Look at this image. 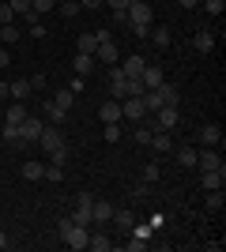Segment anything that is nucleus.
Instances as JSON below:
<instances>
[{"label":"nucleus","mask_w":226,"mask_h":252,"mask_svg":"<svg viewBox=\"0 0 226 252\" xmlns=\"http://www.w3.org/2000/svg\"><path fill=\"white\" fill-rule=\"evenodd\" d=\"M125 15H129V31L132 34H151V19H155V11H151L147 0H132L129 8H125Z\"/></svg>","instance_id":"1"},{"label":"nucleus","mask_w":226,"mask_h":252,"mask_svg":"<svg viewBox=\"0 0 226 252\" xmlns=\"http://www.w3.org/2000/svg\"><path fill=\"white\" fill-rule=\"evenodd\" d=\"M87 237H91L87 226H75L72 219H61V241H65L68 249H87Z\"/></svg>","instance_id":"2"},{"label":"nucleus","mask_w":226,"mask_h":252,"mask_svg":"<svg viewBox=\"0 0 226 252\" xmlns=\"http://www.w3.org/2000/svg\"><path fill=\"white\" fill-rule=\"evenodd\" d=\"M177 121H181L177 105H162V109H155V113H151V128H162V132H173V128H177Z\"/></svg>","instance_id":"3"},{"label":"nucleus","mask_w":226,"mask_h":252,"mask_svg":"<svg viewBox=\"0 0 226 252\" xmlns=\"http://www.w3.org/2000/svg\"><path fill=\"white\" fill-rule=\"evenodd\" d=\"M147 105L143 98H121V121H147Z\"/></svg>","instance_id":"4"},{"label":"nucleus","mask_w":226,"mask_h":252,"mask_svg":"<svg viewBox=\"0 0 226 252\" xmlns=\"http://www.w3.org/2000/svg\"><path fill=\"white\" fill-rule=\"evenodd\" d=\"M38 147H42V151H61V147H65V136H61V128H57V125L42 128V136H38Z\"/></svg>","instance_id":"5"},{"label":"nucleus","mask_w":226,"mask_h":252,"mask_svg":"<svg viewBox=\"0 0 226 252\" xmlns=\"http://www.w3.org/2000/svg\"><path fill=\"white\" fill-rule=\"evenodd\" d=\"M109 94L117 98V102H121V98H125V94H129V75L121 72L117 64H113V68H109Z\"/></svg>","instance_id":"6"},{"label":"nucleus","mask_w":226,"mask_h":252,"mask_svg":"<svg viewBox=\"0 0 226 252\" xmlns=\"http://www.w3.org/2000/svg\"><path fill=\"white\" fill-rule=\"evenodd\" d=\"M143 64H147V61H143L140 53H129V57H121V64H117V68H121V72H125V75H129V79H140Z\"/></svg>","instance_id":"7"},{"label":"nucleus","mask_w":226,"mask_h":252,"mask_svg":"<svg viewBox=\"0 0 226 252\" xmlns=\"http://www.w3.org/2000/svg\"><path fill=\"white\" fill-rule=\"evenodd\" d=\"M42 121H38V117H27V121H23L19 125V139L23 143H38V136H42Z\"/></svg>","instance_id":"8"},{"label":"nucleus","mask_w":226,"mask_h":252,"mask_svg":"<svg viewBox=\"0 0 226 252\" xmlns=\"http://www.w3.org/2000/svg\"><path fill=\"white\" fill-rule=\"evenodd\" d=\"M162 79H166V75H162V68H159V64H151V61L143 64V72H140V83L147 87V91H155V87H159Z\"/></svg>","instance_id":"9"},{"label":"nucleus","mask_w":226,"mask_h":252,"mask_svg":"<svg viewBox=\"0 0 226 252\" xmlns=\"http://www.w3.org/2000/svg\"><path fill=\"white\" fill-rule=\"evenodd\" d=\"M196 166L200 169H226V162L219 151H196Z\"/></svg>","instance_id":"10"},{"label":"nucleus","mask_w":226,"mask_h":252,"mask_svg":"<svg viewBox=\"0 0 226 252\" xmlns=\"http://www.w3.org/2000/svg\"><path fill=\"white\" fill-rule=\"evenodd\" d=\"M95 53H75V57H72V68H75V75H83V79H87V75H91V72H95Z\"/></svg>","instance_id":"11"},{"label":"nucleus","mask_w":226,"mask_h":252,"mask_svg":"<svg viewBox=\"0 0 226 252\" xmlns=\"http://www.w3.org/2000/svg\"><path fill=\"white\" fill-rule=\"evenodd\" d=\"M27 102H11L8 109H4V117H0V121H4V125H23V121H27Z\"/></svg>","instance_id":"12"},{"label":"nucleus","mask_w":226,"mask_h":252,"mask_svg":"<svg viewBox=\"0 0 226 252\" xmlns=\"http://www.w3.org/2000/svg\"><path fill=\"white\" fill-rule=\"evenodd\" d=\"M8 94H11V102H27V98L34 94V91H31V79H11V83H8Z\"/></svg>","instance_id":"13"},{"label":"nucleus","mask_w":226,"mask_h":252,"mask_svg":"<svg viewBox=\"0 0 226 252\" xmlns=\"http://www.w3.org/2000/svg\"><path fill=\"white\" fill-rule=\"evenodd\" d=\"M200 185H204L207 192H215L226 185V169H204V177H200Z\"/></svg>","instance_id":"14"},{"label":"nucleus","mask_w":226,"mask_h":252,"mask_svg":"<svg viewBox=\"0 0 226 252\" xmlns=\"http://www.w3.org/2000/svg\"><path fill=\"white\" fill-rule=\"evenodd\" d=\"M95 61H102V64H117V61H121V49H117L113 42H102V45L95 49Z\"/></svg>","instance_id":"15"},{"label":"nucleus","mask_w":226,"mask_h":252,"mask_svg":"<svg viewBox=\"0 0 226 252\" xmlns=\"http://www.w3.org/2000/svg\"><path fill=\"white\" fill-rule=\"evenodd\" d=\"M193 49L196 53H211V49H215V34H211V31H196L193 34Z\"/></svg>","instance_id":"16"},{"label":"nucleus","mask_w":226,"mask_h":252,"mask_svg":"<svg viewBox=\"0 0 226 252\" xmlns=\"http://www.w3.org/2000/svg\"><path fill=\"white\" fill-rule=\"evenodd\" d=\"M151 147L159 151V155L173 151V139H170V132H162V128H155V132H151Z\"/></svg>","instance_id":"17"},{"label":"nucleus","mask_w":226,"mask_h":252,"mask_svg":"<svg viewBox=\"0 0 226 252\" xmlns=\"http://www.w3.org/2000/svg\"><path fill=\"white\" fill-rule=\"evenodd\" d=\"M200 143H204V147L223 143V128H219V125H204V128H200Z\"/></svg>","instance_id":"18"},{"label":"nucleus","mask_w":226,"mask_h":252,"mask_svg":"<svg viewBox=\"0 0 226 252\" xmlns=\"http://www.w3.org/2000/svg\"><path fill=\"white\" fill-rule=\"evenodd\" d=\"M91 219H95V222H109V219H113V203L95 200V203H91Z\"/></svg>","instance_id":"19"},{"label":"nucleus","mask_w":226,"mask_h":252,"mask_svg":"<svg viewBox=\"0 0 226 252\" xmlns=\"http://www.w3.org/2000/svg\"><path fill=\"white\" fill-rule=\"evenodd\" d=\"M159 94H162V105H177L181 102V91H177L173 83H166V79L159 83Z\"/></svg>","instance_id":"20"},{"label":"nucleus","mask_w":226,"mask_h":252,"mask_svg":"<svg viewBox=\"0 0 226 252\" xmlns=\"http://www.w3.org/2000/svg\"><path fill=\"white\" fill-rule=\"evenodd\" d=\"M98 117H102V121H121V102L117 98H109V102H102V109H98Z\"/></svg>","instance_id":"21"},{"label":"nucleus","mask_w":226,"mask_h":252,"mask_svg":"<svg viewBox=\"0 0 226 252\" xmlns=\"http://www.w3.org/2000/svg\"><path fill=\"white\" fill-rule=\"evenodd\" d=\"M42 113H45V121H53V125H65V121H68V113H65L57 102H45V105H42Z\"/></svg>","instance_id":"22"},{"label":"nucleus","mask_w":226,"mask_h":252,"mask_svg":"<svg viewBox=\"0 0 226 252\" xmlns=\"http://www.w3.org/2000/svg\"><path fill=\"white\" fill-rule=\"evenodd\" d=\"M23 177L27 181H45V166L42 162H23Z\"/></svg>","instance_id":"23"},{"label":"nucleus","mask_w":226,"mask_h":252,"mask_svg":"<svg viewBox=\"0 0 226 252\" xmlns=\"http://www.w3.org/2000/svg\"><path fill=\"white\" fill-rule=\"evenodd\" d=\"M87 249H95V252H109V249H113V241H109L106 233H91V237H87Z\"/></svg>","instance_id":"24"},{"label":"nucleus","mask_w":226,"mask_h":252,"mask_svg":"<svg viewBox=\"0 0 226 252\" xmlns=\"http://www.w3.org/2000/svg\"><path fill=\"white\" fill-rule=\"evenodd\" d=\"M95 49H98V38H95V31L79 34V42H75V53H95Z\"/></svg>","instance_id":"25"},{"label":"nucleus","mask_w":226,"mask_h":252,"mask_svg":"<svg viewBox=\"0 0 226 252\" xmlns=\"http://www.w3.org/2000/svg\"><path fill=\"white\" fill-rule=\"evenodd\" d=\"M57 11H61V15H65V19H75V15H79V0H57Z\"/></svg>","instance_id":"26"},{"label":"nucleus","mask_w":226,"mask_h":252,"mask_svg":"<svg viewBox=\"0 0 226 252\" xmlns=\"http://www.w3.org/2000/svg\"><path fill=\"white\" fill-rule=\"evenodd\" d=\"M0 42H4V45H15V42H19V27H15V23L0 27Z\"/></svg>","instance_id":"27"},{"label":"nucleus","mask_w":226,"mask_h":252,"mask_svg":"<svg viewBox=\"0 0 226 252\" xmlns=\"http://www.w3.org/2000/svg\"><path fill=\"white\" fill-rule=\"evenodd\" d=\"M223 203H226L223 189H215V192H207V203H204V207H207V211H223Z\"/></svg>","instance_id":"28"},{"label":"nucleus","mask_w":226,"mask_h":252,"mask_svg":"<svg viewBox=\"0 0 226 252\" xmlns=\"http://www.w3.org/2000/svg\"><path fill=\"white\" fill-rule=\"evenodd\" d=\"M53 102H57V105H61V109L68 113V109H72V102H75V91H68V87H65V91H57V98H53Z\"/></svg>","instance_id":"29"},{"label":"nucleus","mask_w":226,"mask_h":252,"mask_svg":"<svg viewBox=\"0 0 226 252\" xmlns=\"http://www.w3.org/2000/svg\"><path fill=\"white\" fill-rule=\"evenodd\" d=\"M68 219H72L75 226H87V230H91V222H95V219H91V211H83V207H75L72 215H68Z\"/></svg>","instance_id":"30"},{"label":"nucleus","mask_w":226,"mask_h":252,"mask_svg":"<svg viewBox=\"0 0 226 252\" xmlns=\"http://www.w3.org/2000/svg\"><path fill=\"white\" fill-rule=\"evenodd\" d=\"M113 222H117V226H121L125 233L132 230V215H129V211H117V207H113Z\"/></svg>","instance_id":"31"},{"label":"nucleus","mask_w":226,"mask_h":252,"mask_svg":"<svg viewBox=\"0 0 226 252\" xmlns=\"http://www.w3.org/2000/svg\"><path fill=\"white\" fill-rule=\"evenodd\" d=\"M53 8H57V0H31L34 15H45V11H53Z\"/></svg>","instance_id":"32"},{"label":"nucleus","mask_w":226,"mask_h":252,"mask_svg":"<svg viewBox=\"0 0 226 252\" xmlns=\"http://www.w3.org/2000/svg\"><path fill=\"white\" fill-rule=\"evenodd\" d=\"M151 38H155V45H159V49H166V45L173 42V38H170V31H162V27H159V31L151 27Z\"/></svg>","instance_id":"33"},{"label":"nucleus","mask_w":226,"mask_h":252,"mask_svg":"<svg viewBox=\"0 0 226 252\" xmlns=\"http://www.w3.org/2000/svg\"><path fill=\"white\" fill-rule=\"evenodd\" d=\"M177 162H181V166H185V169H193V166H196V151H189V147H181V151H177Z\"/></svg>","instance_id":"34"},{"label":"nucleus","mask_w":226,"mask_h":252,"mask_svg":"<svg viewBox=\"0 0 226 252\" xmlns=\"http://www.w3.org/2000/svg\"><path fill=\"white\" fill-rule=\"evenodd\" d=\"M151 132H155V128H151V121H147L143 128H136V143H140V147H147V143H151Z\"/></svg>","instance_id":"35"},{"label":"nucleus","mask_w":226,"mask_h":252,"mask_svg":"<svg viewBox=\"0 0 226 252\" xmlns=\"http://www.w3.org/2000/svg\"><path fill=\"white\" fill-rule=\"evenodd\" d=\"M121 139V121H109L106 125V143H117Z\"/></svg>","instance_id":"36"},{"label":"nucleus","mask_w":226,"mask_h":252,"mask_svg":"<svg viewBox=\"0 0 226 252\" xmlns=\"http://www.w3.org/2000/svg\"><path fill=\"white\" fill-rule=\"evenodd\" d=\"M8 23H15V11H11V4L4 0V4H0V27H8Z\"/></svg>","instance_id":"37"},{"label":"nucleus","mask_w":226,"mask_h":252,"mask_svg":"<svg viewBox=\"0 0 226 252\" xmlns=\"http://www.w3.org/2000/svg\"><path fill=\"white\" fill-rule=\"evenodd\" d=\"M45 181H65V166H53V162H49V166H45Z\"/></svg>","instance_id":"38"},{"label":"nucleus","mask_w":226,"mask_h":252,"mask_svg":"<svg viewBox=\"0 0 226 252\" xmlns=\"http://www.w3.org/2000/svg\"><path fill=\"white\" fill-rule=\"evenodd\" d=\"M143 91H147V87H143L140 79H129V94L125 98H143Z\"/></svg>","instance_id":"39"},{"label":"nucleus","mask_w":226,"mask_h":252,"mask_svg":"<svg viewBox=\"0 0 226 252\" xmlns=\"http://www.w3.org/2000/svg\"><path fill=\"white\" fill-rule=\"evenodd\" d=\"M49 162H53V166H65V162H68V147H61V151H49Z\"/></svg>","instance_id":"40"},{"label":"nucleus","mask_w":226,"mask_h":252,"mask_svg":"<svg viewBox=\"0 0 226 252\" xmlns=\"http://www.w3.org/2000/svg\"><path fill=\"white\" fill-rule=\"evenodd\" d=\"M8 4H11L15 15H27V11H31V0H8Z\"/></svg>","instance_id":"41"},{"label":"nucleus","mask_w":226,"mask_h":252,"mask_svg":"<svg viewBox=\"0 0 226 252\" xmlns=\"http://www.w3.org/2000/svg\"><path fill=\"white\" fill-rule=\"evenodd\" d=\"M91 203H95V196H91V192H79V196H75V207L91 211Z\"/></svg>","instance_id":"42"},{"label":"nucleus","mask_w":226,"mask_h":252,"mask_svg":"<svg viewBox=\"0 0 226 252\" xmlns=\"http://www.w3.org/2000/svg\"><path fill=\"white\" fill-rule=\"evenodd\" d=\"M204 8L211 11V15H223V8H226V0H204Z\"/></svg>","instance_id":"43"},{"label":"nucleus","mask_w":226,"mask_h":252,"mask_svg":"<svg viewBox=\"0 0 226 252\" xmlns=\"http://www.w3.org/2000/svg\"><path fill=\"white\" fill-rule=\"evenodd\" d=\"M132 237H143V241H147V237H151V226H136V222H132Z\"/></svg>","instance_id":"44"},{"label":"nucleus","mask_w":226,"mask_h":252,"mask_svg":"<svg viewBox=\"0 0 226 252\" xmlns=\"http://www.w3.org/2000/svg\"><path fill=\"white\" fill-rule=\"evenodd\" d=\"M143 249H147V241H143V237H132V241H129V252H143Z\"/></svg>","instance_id":"45"},{"label":"nucleus","mask_w":226,"mask_h":252,"mask_svg":"<svg viewBox=\"0 0 226 252\" xmlns=\"http://www.w3.org/2000/svg\"><path fill=\"white\" fill-rule=\"evenodd\" d=\"M102 4H109V8H113V11H125V8H129V4H132V0H102Z\"/></svg>","instance_id":"46"},{"label":"nucleus","mask_w":226,"mask_h":252,"mask_svg":"<svg viewBox=\"0 0 226 252\" xmlns=\"http://www.w3.org/2000/svg\"><path fill=\"white\" fill-rule=\"evenodd\" d=\"M95 38H98V45H102V42H113V31H109V27H106V31H95Z\"/></svg>","instance_id":"47"},{"label":"nucleus","mask_w":226,"mask_h":252,"mask_svg":"<svg viewBox=\"0 0 226 252\" xmlns=\"http://www.w3.org/2000/svg\"><path fill=\"white\" fill-rule=\"evenodd\" d=\"M42 87H45V75H42V72L31 75V91H42Z\"/></svg>","instance_id":"48"},{"label":"nucleus","mask_w":226,"mask_h":252,"mask_svg":"<svg viewBox=\"0 0 226 252\" xmlns=\"http://www.w3.org/2000/svg\"><path fill=\"white\" fill-rule=\"evenodd\" d=\"M113 27H129V15H125V11H113Z\"/></svg>","instance_id":"49"},{"label":"nucleus","mask_w":226,"mask_h":252,"mask_svg":"<svg viewBox=\"0 0 226 252\" xmlns=\"http://www.w3.org/2000/svg\"><path fill=\"white\" fill-rule=\"evenodd\" d=\"M11 64V57H8V45H4V49H0V68H8Z\"/></svg>","instance_id":"50"},{"label":"nucleus","mask_w":226,"mask_h":252,"mask_svg":"<svg viewBox=\"0 0 226 252\" xmlns=\"http://www.w3.org/2000/svg\"><path fill=\"white\" fill-rule=\"evenodd\" d=\"M102 0H79V8H98Z\"/></svg>","instance_id":"51"},{"label":"nucleus","mask_w":226,"mask_h":252,"mask_svg":"<svg viewBox=\"0 0 226 252\" xmlns=\"http://www.w3.org/2000/svg\"><path fill=\"white\" fill-rule=\"evenodd\" d=\"M8 98H11L8 94V83H0V102H8Z\"/></svg>","instance_id":"52"},{"label":"nucleus","mask_w":226,"mask_h":252,"mask_svg":"<svg viewBox=\"0 0 226 252\" xmlns=\"http://www.w3.org/2000/svg\"><path fill=\"white\" fill-rule=\"evenodd\" d=\"M177 4H181V8H196V4H200V0H177Z\"/></svg>","instance_id":"53"},{"label":"nucleus","mask_w":226,"mask_h":252,"mask_svg":"<svg viewBox=\"0 0 226 252\" xmlns=\"http://www.w3.org/2000/svg\"><path fill=\"white\" fill-rule=\"evenodd\" d=\"M4 245H8V237H4V233H0V249H4Z\"/></svg>","instance_id":"54"},{"label":"nucleus","mask_w":226,"mask_h":252,"mask_svg":"<svg viewBox=\"0 0 226 252\" xmlns=\"http://www.w3.org/2000/svg\"><path fill=\"white\" fill-rule=\"evenodd\" d=\"M0 117H4V102H0Z\"/></svg>","instance_id":"55"}]
</instances>
